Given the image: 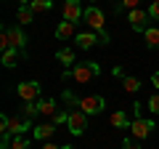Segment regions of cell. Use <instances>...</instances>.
I'll use <instances>...</instances> for the list:
<instances>
[{
	"label": "cell",
	"mask_w": 159,
	"mask_h": 149,
	"mask_svg": "<svg viewBox=\"0 0 159 149\" xmlns=\"http://www.w3.org/2000/svg\"><path fill=\"white\" fill-rule=\"evenodd\" d=\"M85 22H88V27L101 37V43H109V35H106V29H103V27H106V16H103L96 6L85 8Z\"/></svg>",
	"instance_id": "cell-3"
},
{
	"label": "cell",
	"mask_w": 159,
	"mask_h": 149,
	"mask_svg": "<svg viewBox=\"0 0 159 149\" xmlns=\"http://www.w3.org/2000/svg\"><path fill=\"white\" fill-rule=\"evenodd\" d=\"M148 11H143V8H135V11H130L127 13V22H130V27L135 29V32H146L151 24H148Z\"/></svg>",
	"instance_id": "cell-8"
},
{
	"label": "cell",
	"mask_w": 159,
	"mask_h": 149,
	"mask_svg": "<svg viewBox=\"0 0 159 149\" xmlns=\"http://www.w3.org/2000/svg\"><path fill=\"white\" fill-rule=\"evenodd\" d=\"M125 149H141V147H138L135 141H125Z\"/></svg>",
	"instance_id": "cell-29"
},
{
	"label": "cell",
	"mask_w": 159,
	"mask_h": 149,
	"mask_svg": "<svg viewBox=\"0 0 159 149\" xmlns=\"http://www.w3.org/2000/svg\"><path fill=\"white\" fill-rule=\"evenodd\" d=\"M80 19H85V11L80 6V0H64V22H74L77 24Z\"/></svg>",
	"instance_id": "cell-9"
},
{
	"label": "cell",
	"mask_w": 159,
	"mask_h": 149,
	"mask_svg": "<svg viewBox=\"0 0 159 149\" xmlns=\"http://www.w3.org/2000/svg\"><path fill=\"white\" fill-rule=\"evenodd\" d=\"M27 128H32L29 117H8V115H0V133L3 136H21Z\"/></svg>",
	"instance_id": "cell-2"
},
{
	"label": "cell",
	"mask_w": 159,
	"mask_h": 149,
	"mask_svg": "<svg viewBox=\"0 0 159 149\" xmlns=\"http://www.w3.org/2000/svg\"><path fill=\"white\" fill-rule=\"evenodd\" d=\"M34 16H37V13H34L29 6H19V11H16V22L19 24H32Z\"/></svg>",
	"instance_id": "cell-13"
},
{
	"label": "cell",
	"mask_w": 159,
	"mask_h": 149,
	"mask_svg": "<svg viewBox=\"0 0 159 149\" xmlns=\"http://www.w3.org/2000/svg\"><path fill=\"white\" fill-rule=\"evenodd\" d=\"M141 88V80L138 77H122V91L125 93H135Z\"/></svg>",
	"instance_id": "cell-19"
},
{
	"label": "cell",
	"mask_w": 159,
	"mask_h": 149,
	"mask_svg": "<svg viewBox=\"0 0 159 149\" xmlns=\"http://www.w3.org/2000/svg\"><path fill=\"white\" fill-rule=\"evenodd\" d=\"M154 133V120H143V117H135V120L130 123V136L138 138V141H143V138H148Z\"/></svg>",
	"instance_id": "cell-7"
},
{
	"label": "cell",
	"mask_w": 159,
	"mask_h": 149,
	"mask_svg": "<svg viewBox=\"0 0 159 149\" xmlns=\"http://www.w3.org/2000/svg\"><path fill=\"white\" fill-rule=\"evenodd\" d=\"M37 109H40V115H51V117L58 112V107H56L53 99H43V101H37Z\"/></svg>",
	"instance_id": "cell-16"
},
{
	"label": "cell",
	"mask_w": 159,
	"mask_h": 149,
	"mask_svg": "<svg viewBox=\"0 0 159 149\" xmlns=\"http://www.w3.org/2000/svg\"><path fill=\"white\" fill-rule=\"evenodd\" d=\"M148 109H151L154 115H159V93H154V96L148 99Z\"/></svg>",
	"instance_id": "cell-25"
},
{
	"label": "cell",
	"mask_w": 159,
	"mask_h": 149,
	"mask_svg": "<svg viewBox=\"0 0 159 149\" xmlns=\"http://www.w3.org/2000/svg\"><path fill=\"white\" fill-rule=\"evenodd\" d=\"M8 35H11L13 48H19V51H21V48L27 46V35H24V29H21V27H8Z\"/></svg>",
	"instance_id": "cell-12"
},
{
	"label": "cell",
	"mask_w": 159,
	"mask_h": 149,
	"mask_svg": "<svg viewBox=\"0 0 159 149\" xmlns=\"http://www.w3.org/2000/svg\"><path fill=\"white\" fill-rule=\"evenodd\" d=\"M29 3H32V0H19V6H29Z\"/></svg>",
	"instance_id": "cell-31"
},
{
	"label": "cell",
	"mask_w": 159,
	"mask_h": 149,
	"mask_svg": "<svg viewBox=\"0 0 159 149\" xmlns=\"http://www.w3.org/2000/svg\"><path fill=\"white\" fill-rule=\"evenodd\" d=\"M40 93H43V85L37 80H27L21 85H16V96L21 101H40Z\"/></svg>",
	"instance_id": "cell-4"
},
{
	"label": "cell",
	"mask_w": 159,
	"mask_h": 149,
	"mask_svg": "<svg viewBox=\"0 0 159 149\" xmlns=\"http://www.w3.org/2000/svg\"><path fill=\"white\" fill-rule=\"evenodd\" d=\"M98 72H101V67H98L96 61H82V64H74V67L69 69V77H72L74 83H80V85H85V83L96 80Z\"/></svg>",
	"instance_id": "cell-1"
},
{
	"label": "cell",
	"mask_w": 159,
	"mask_h": 149,
	"mask_svg": "<svg viewBox=\"0 0 159 149\" xmlns=\"http://www.w3.org/2000/svg\"><path fill=\"white\" fill-rule=\"evenodd\" d=\"M19 56H21L19 48H8V51H3V67H16Z\"/></svg>",
	"instance_id": "cell-17"
},
{
	"label": "cell",
	"mask_w": 159,
	"mask_h": 149,
	"mask_svg": "<svg viewBox=\"0 0 159 149\" xmlns=\"http://www.w3.org/2000/svg\"><path fill=\"white\" fill-rule=\"evenodd\" d=\"M103 107H106L103 96H82V99L77 101V109H82L85 115H101Z\"/></svg>",
	"instance_id": "cell-6"
},
{
	"label": "cell",
	"mask_w": 159,
	"mask_h": 149,
	"mask_svg": "<svg viewBox=\"0 0 159 149\" xmlns=\"http://www.w3.org/2000/svg\"><path fill=\"white\" fill-rule=\"evenodd\" d=\"M143 43H146L148 48H159V27H148L146 32H143Z\"/></svg>",
	"instance_id": "cell-15"
},
{
	"label": "cell",
	"mask_w": 159,
	"mask_h": 149,
	"mask_svg": "<svg viewBox=\"0 0 159 149\" xmlns=\"http://www.w3.org/2000/svg\"><path fill=\"white\" fill-rule=\"evenodd\" d=\"M53 131H56V125H51V123H43V125L34 128V138H37V141H48V138L53 136Z\"/></svg>",
	"instance_id": "cell-14"
},
{
	"label": "cell",
	"mask_w": 159,
	"mask_h": 149,
	"mask_svg": "<svg viewBox=\"0 0 159 149\" xmlns=\"http://www.w3.org/2000/svg\"><path fill=\"white\" fill-rule=\"evenodd\" d=\"M74 40H77V48L88 51V48H93V46L98 43V35H93V32H80L77 37H74Z\"/></svg>",
	"instance_id": "cell-11"
},
{
	"label": "cell",
	"mask_w": 159,
	"mask_h": 149,
	"mask_svg": "<svg viewBox=\"0 0 159 149\" xmlns=\"http://www.w3.org/2000/svg\"><path fill=\"white\" fill-rule=\"evenodd\" d=\"M43 149H58V147H56V144H43ZM61 149H64V147H61Z\"/></svg>",
	"instance_id": "cell-30"
},
{
	"label": "cell",
	"mask_w": 159,
	"mask_h": 149,
	"mask_svg": "<svg viewBox=\"0 0 159 149\" xmlns=\"http://www.w3.org/2000/svg\"><path fill=\"white\" fill-rule=\"evenodd\" d=\"M151 85L159 91V72H154V74H151Z\"/></svg>",
	"instance_id": "cell-28"
},
{
	"label": "cell",
	"mask_w": 159,
	"mask_h": 149,
	"mask_svg": "<svg viewBox=\"0 0 159 149\" xmlns=\"http://www.w3.org/2000/svg\"><path fill=\"white\" fill-rule=\"evenodd\" d=\"M138 3H141V0H122V11H127V13H130V11H135V8H138Z\"/></svg>",
	"instance_id": "cell-26"
},
{
	"label": "cell",
	"mask_w": 159,
	"mask_h": 149,
	"mask_svg": "<svg viewBox=\"0 0 159 149\" xmlns=\"http://www.w3.org/2000/svg\"><path fill=\"white\" fill-rule=\"evenodd\" d=\"M29 8H32L34 13H45V11H51V8H53V3H51V0H32Z\"/></svg>",
	"instance_id": "cell-20"
},
{
	"label": "cell",
	"mask_w": 159,
	"mask_h": 149,
	"mask_svg": "<svg viewBox=\"0 0 159 149\" xmlns=\"http://www.w3.org/2000/svg\"><path fill=\"white\" fill-rule=\"evenodd\" d=\"M40 109H37V101H24V107H21V117H32V115H37Z\"/></svg>",
	"instance_id": "cell-23"
},
{
	"label": "cell",
	"mask_w": 159,
	"mask_h": 149,
	"mask_svg": "<svg viewBox=\"0 0 159 149\" xmlns=\"http://www.w3.org/2000/svg\"><path fill=\"white\" fill-rule=\"evenodd\" d=\"M6 149H29V138H24V136H13L11 144H8Z\"/></svg>",
	"instance_id": "cell-22"
},
{
	"label": "cell",
	"mask_w": 159,
	"mask_h": 149,
	"mask_svg": "<svg viewBox=\"0 0 159 149\" xmlns=\"http://www.w3.org/2000/svg\"><path fill=\"white\" fill-rule=\"evenodd\" d=\"M56 59L64 64V67H74V51L72 48H61V51L56 53Z\"/></svg>",
	"instance_id": "cell-18"
},
{
	"label": "cell",
	"mask_w": 159,
	"mask_h": 149,
	"mask_svg": "<svg viewBox=\"0 0 159 149\" xmlns=\"http://www.w3.org/2000/svg\"><path fill=\"white\" fill-rule=\"evenodd\" d=\"M0 48H3V51L13 48V43H11V35H8V27H3V29H0Z\"/></svg>",
	"instance_id": "cell-24"
},
{
	"label": "cell",
	"mask_w": 159,
	"mask_h": 149,
	"mask_svg": "<svg viewBox=\"0 0 159 149\" xmlns=\"http://www.w3.org/2000/svg\"><path fill=\"white\" fill-rule=\"evenodd\" d=\"M111 125H114V128H130V123H127V115L122 112V109L111 115Z\"/></svg>",
	"instance_id": "cell-21"
},
{
	"label": "cell",
	"mask_w": 159,
	"mask_h": 149,
	"mask_svg": "<svg viewBox=\"0 0 159 149\" xmlns=\"http://www.w3.org/2000/svg\"><path fill=\"white\" fill-rule=\"evenodd\" d=\"M56 37H58V40L77 37V24H74V22H61V24L56 27Z\"/></svg>",
	"instance_id": "cell-10"
},
{
	"label": "cell",
	"mask_w": 159,
	"mask_h": 149,
	"mask_svg": "<svg viewBox=\"0 0 159 149\" xmlns=\"http://www.w3.org/2000/svg\"><path fill=\"white\" fill-rule=\"evenodd\" d=\"M69 120V112H61V109H58L56 115H53V123H56V125H61V123H66Z\"/></svg>",
	"instance_id": "cell-27"
},
{
	"label": "cell",
	"mask_w": 159,
	"mask_h": 149,
	"mask_svg": "<svg viewBox=\"0 0 159 149\" xmlns=\"http://www.w3.org/2000/svg\"><path fill=\"white\" fill-rule=\"evenodd\" d=\"M66 128L72 136H82L88 128V115L82 112V109H74V112H69V120H66Z\"/></svg>",
	"instance_id": "cell-5"
}]
</instances>
